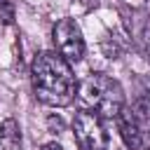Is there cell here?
I'll return each mask as SVG.
<instances>
[{"label":"cell","instance_id":"obj_1","mask_svg":"<svg viewBox=\"0 0 150 150\" xmlns=\"http://www.w3.org/2000/svg\"><path fill=\"white\" fill-rule=\"evenodd\" d=\"M30 87L40 103L68 108L77 98V80L70 63L56 52H38L30 63Z\"/></svg>","mask_w":150,"mask_h":150},{"label":"cell","instance_id":"obj_2","mask_svg":"<svg viewBox=\"0 0 150 150\" xmlns=\"http://www.w3.org/2000/svg\"><path fill=\"white\" fill-rule=\"evenodd\" d=\"M77 98L84 103V110H91L101 120H115L127 103L122 84L105 73H89L77 84Z\"/></svg>","mask_w":150,"mask_h":150},{"label":"cell","instance_id":"obj_3","mask_svg":"<svg viewBox=\"0 0 150 150\" xmlns=\"http://www.w3.org/2000/svg\"><path fill=\"white\" fill-rule=\"evenodd\" d=\"M52 40H54V52L59 56H63L70 66L82 61V56L87 52V45H84L82 30H80L75 19H70V16L59 19L52 28Z\"/></svg>","mask_w":150,"mask_h":150},{"label":"cell","instance_id":"obj_4","mask_svg":"<svg viewBox=\"0 0 150 150\" xmlns=\"http://www.w3.org/2000/svg\"><path fill=\"white\" fill-rule=\"evenodd\" d=\"M73 136L80 150H108V131L103 120L91 110L80 108L73 117Z\"/></svg>","mask_w":150,"mask_h":150},{"label":"cell","instance_id":"obj_5","mask_svg":"<svg viewBox=\"0 0 150 150\" xmlns=\"http://www.w3.org/2000/svg\"><path fill=\"white\" fill-rule=\"evenodd\" d=\"M115 124H117V131L124 141V145L129 150H143V141H141V129H138V122H136V115L131 110L129 103H124V108L117 112L115 117Z\"/></svg>","mask_w":150,"mask_h":150},{"label":"cell","instance_id":"obj_6","mask_svg":"<svg viewBox=\"0 0 150 150\" xmlns=\"http://www.w3.org/2000/svg\"><path fill=\"white\" fill-rule=\"evenodd\" d=\"M131 23H129V35L138 54L150 61V12H131Z\"/></svg>","mask_w":150,"mask_h":150},{"label":"cell","instance_id":"obj_7","mask_svg":"<svg viewBox=\"0 0 150 150\" xmlns=\"http://www.w3.org/2000/svg\"><path fill=\"white\" fill-rule=\"evenodd\" d=\"M131 110L136 115L138 129H141V141H143V150H150V96L141 94L134 98Z\"/></svg>","mask_w":150,"mask_h":150},{"label":"cell","instance_id":"obj_8","mask_svg":"<svg viewBox=\"0 0 150 150\" xmlns=\"http://www.w3.org/2000/svg\"><path fill=\"white\" fill-rule=\"evenodd\" d=\"M23 138H21V127L14 117H7L0 124V150H21Z\"/></svg>","mask_w":150,"mask_h":150},{"label":"cell","instance_id":"obj_9","mask_svg":"<svg viewBox=\"0 0 150 150\" xmlns=\"http://www.w3.org/2000/svg\"><path fill=\"white\" fill-rule=\"evenodd\" d=\"M47 129H49L52 134H61V131H63V120L56 117V115H49V117H47Z\"/></svg>","mask_w":150,"mask_h":150},{"label":"cell","instance_id":"obj_10","mask_svg":"<svg viewBox=\"0 0 150 150\" xmlns=\"http://www.w3.org/2000/svg\"><path fill=\"white\" fill-rule=\"evenodd\" d=\"M0 16H2V21H5V23H9V21H12V7H9V2H7V0H0Z\"/></svg>","mask_w":150,"mask_h":150},{"label":"cell","instance_id":"obj_11","mask_svg":"<svg viewBox=\"0 0 150 150\" xmlns=\"http://www.w3.org/2000/svg\"><path fill=\"white\" fill-rule=\"evenodd\" d=\"M42 150H63V148H61L59 143H45V145H42Z\"/></svg>","mask_w":150,"mask_h":150},{"label":"cell","instance_id":"obj_12","mask_svg":"<svg viewBox=\"0 0 150 150\" xmlns=\"http://www.w3.org/2000/svg\"><path fill=\"white\" fill-rule=\"evenodd\" d=\"M145 12H150V0H145Z\"/></svg>","mask_w":150,"mask_h":150}]
</instances>
